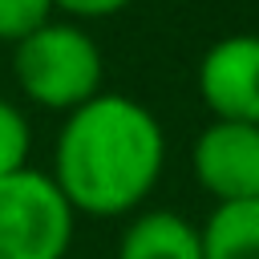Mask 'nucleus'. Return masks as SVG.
<instances>
[{
  "instance_id": "f257e3e1",
  "label": "nucleus",
  "mask_w": 259,
  "mask_h": 259,
  "mask_svg": "<svg viewBox=\"0 0 259 259\" xmlns=\"http://www.w3.org/2000/svg\"><path fill=\"white\" fill-rule=\"evenodd\" d=\"M166 142L146 105L125 93H97L77 105L57 138V190L73 210L121 214L162 174Z\"/></svg>"
},
{
  "instance_id": "f03ea898",
  "label": "nucleus",
  "mask_w": 259,
  "mask_h": 259,
  "mask_svg": "<svg viewBox=\"0 0 259 259\" xmlns=\"http://www.w3.org/2000/svg\"><path fill=\"white\" fill-rule=\"evenodd\" d=\"M16 85L49 109H77L101 89V53L73 24H40L12 53Z\"/></svg>"
},
{
  "instance_id": "7ed1b4c3",
  "label": "nucleus",
  "mask_w": 259,
  "mask_h": 259,
  "mask_svg": "<svg viewBox=\"0 0 259 259\" xmlns=\"http://www.w3.org/2000/svg\"><path fill=\"white\" fill-rule=\"evenodd\" d=\"M73 206L49 174L16 170L0 178V259H65Z\"/></svg>"
},
{
  "instance_id": "20e7f679",
  "label": "nucleus",
  "mask_w": 259,
  "mask_h": 259,
  "mask_svg": "<svg viewBox=\"0 0 259 259\" xmlns=\"http://www.w3.org/2000/svg\"><path fill=\"white\" fill-rule=\"evenodd\" d=\"M198 93L219 121L259 125V36L235 32L198 61Z\"/></svg>"
},
{
  "instance_id": "39448f33",
  "label": "nucleus",
  "mask_w": 259,
  "mask_h": 259,
  "mask_svg": "<svg viewBox=\"0 0 259 259\" xmlns=\"http://www.w3.org/2000/svg\"><path fill=\"white\" fill-rule=\"evenodd\" d=\"M194 174L219 202L259 198V125L214 121L194 142Z\"/></svg>"
},
{
  "instance_id": "423d86ee",
  "label": "nucleus",
  "mask_w": 259,
  "mask_h": 259,
  "mask_svg": "<svg viewBox=\"0 0 259 259\" xmlns=\"http://www.w3.org/2000/svg\"><path fill=\"white\" fill-rule=\"evenodd\" d=\"M117 259H202V239L182 214L146 210L125 227Z\"/></svg>"
},
{
  "instance_id": "0eeeda50",
  "label": "nucleus",
  "mask_w": 259,
  "mask_h": 259,
  "mask_svg": "<svg viewBox=\"0 0 259 259\" xmlns=\"http://www.w3.org/2000/svg\"><path fill=\"white\" fill-rule=\"evenodd\" d=\"M198 239L202 259H259V198L219 202Z\"/></svg>"
},
{
  "instance_id": "6e6552de",
  "label": "nucleus",
  "mask_w": 259,
  "mask_h": 259,
  "mask_svg": "<svg viewBox=\"0 0 259 259\" xmlns=\"http://www.w3.org/2000/svg\"><path fill=\"white\" fill-rule=\"evenodd\" d=\"M28 146H32V134H28V121L24 113L0 97V178L24 170L28 162Z\"/></svg>"
},
{
  "instance_id": "1a4fd4ad",
  "label": "nucleus",
  "mask_w": 259,
  "mask_h": 259,
  "mask_svg": "<svg viewBox=\"0 0 259 259\" xmlns=\"http://www.w3.org/2000/svg\"><path fill=\"white\" fill-rule=\"evenodd\" d=\"M53 0H0V40L20 45L40 24H49Z\"/></svg>"
},
{
  "instance_id": "9d476101",
  "label": "nucleus",
  "mask_w": 259,
  "mask_h": 259,
  "mask_svg": "<svg viewBox=\"0 0 259 259\" xmlns=\"http://www.w3.org/2000/svg\"><path fill=\"white\" fill-rule=\"evenodd\" d=\"M53 4H61L73 16H109V12H121L130 0H53Z\"/></svg>"
}]
</instances>
